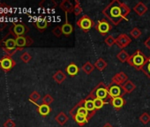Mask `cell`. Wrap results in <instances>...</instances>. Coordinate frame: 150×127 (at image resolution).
I'll list each match as a JSON object with an SVG mask.
<instances>
[{
	"label": "cell",
	"instance_id": "e0dca14e",
	"mask_svg": "<svg viewBox=\"0 0 150 127\" xmlns=\"http://www.w3.org/2000/svg\"><path fill=\"white\" fill-rule=\"evenodd\" d=\"M59 7L64 12V13H73V9H74V5L69 1V0H63V1L59 4Z\"/></svg>",
	"mask_w": 150,
	"mask_h": 127
},
{
	"label": "cell",
	"instance_id": "603a6c76",
	"mask_svg": "<svg viewBox=\"0 0 150 127\" xmlns=\"http://www.w3.org/2000/svg\"><path fill=\"white\" fill-rule=\"evenodd\" d=\"M52 78H53V80H55L56 83H57V84H62V83L66 80V75L63 73V71L58 70V71H57V72L53 74Z\"/></svg>",
	"mask_w": 150,
	"mask_h": 127
},
{
	"label": "cell",
	"instance_id": "5bb4252c",
	"mask_svg": "<svg viewBox=\"0 0 150 127\" xmlns=\"http://www.w3.org/2000/svg\"><path fill=\"white\" fill-rule=\"evenodd\" d=\"M83 105L84 107L88 110V112L94 116L96 113V109L94 104V101L92 98H90L89 96H87L85 99H83Z\"/></svg>",
	"mask_w": 150,
	"mask_h": 127
},
{
	"label": "cell",
	"instance_id": "d4e9b609",
	"mask_svg": "<svg viewBox=\"0 0 150 127\" xmlns=\"http://www.w3.org/2000/svg\"><path fill=\"white\" fill-rule=\"evenodd\" d=\"M95 66L89 61H87L84 65L81 66V70L84 72V73H86L87 75H89L91 73H93L95 71Z\"/></svg>",
	"mask_w": 150,
	"mask_h": 127
},
{
	"label": "cell",
	"instance_id": "3957f363",
	"mask_svg": "<svg viewBox=\"0 0 150 127\" xmlns=\"http://www.w3.org/2000/svg\"><path fill=\"white\" fill-rule=\"evenodd\" d=\"M146 59H147V56H146L144 53H142L140 50H137L132 55L130 56L127 63H128V65H130L136 70L141 71V68L145 65Z\"/></svg>",
	"mask_w": 150,
	"mask_h": 127
},
{
	"label": "cell",
	"instance_id": "5b68a950",
	"mask_svg": "<svg viewBox=\"0 0 150 127\" xmlns=\"http://www.w3.org/2000/svg\"><path fill=\"white\" fill-rule=\"evenodd\" d=\"M70 116L72 117L75 115H81V116H84L86 117H88V121L93 117V116L88 112V110L84 107L83 105V99L81 100L76 105H75L70 111H69Z\"/></svg>",
	"mask_w": 150,
	"mask_h": 127
},
{
	"label": "cell",
	"instance_id": "ffe728a7",
	"mask_svg": "<svg viewBox=\"0 0 150 127\" xmlns=\"http://www.w3.org/2000/svg\"><path fill=\"white\" fill-rule=\"evenodd\" d=\"M35 105L37 106L38 113L42 116H47L51 112V108H50V105H46V104H43V103H42L41 105H38V104H35Z\"/></svg>",
	"mask_w": 150,
	"mask_h": 127
},
{
	"label": "cell",
	"instance_id": "ee69618b",
	"mask_svg": "<svg viewBox=\"0 0 150 127\" xmlns=\"http://www.w3.org/2000/svg\"><path fill=\"white\" fill-rule=\"evenodd\" d=\"M103 127H114V126H113L112 124H110V123H105Z\"/></svg>",
	"mask_w": 150,
	"mask_h": 127
},
{
	"label": "cell",
	"instance_id": "e575fe53",
	"mask_svg": "<svg viewBox=\"0 0 150 127\" xmlns=\"http://www.w3.org/2000/svg\"><path fill=\"white\" fill-rule=\"evenodd\" d=\"M139 121L143 124H147L150 122V115L147 112L142 113V115H140L139 116Z\"/></svg>",
	"mask_w": 150,
	"mask_h": 127
},
{
	"label": "cell",
	"instance_id": "ab89813d",
	"mask_svg": "<svg viewBox=\"0 0 150 127\" xmlns=\"http://www.w3.org/2000/svg\"><path fill=\"white\" fill-rule=\"evenodd\" d=\"M52 34H53V35H54L56 37H57V38H60V37L62 36V35H63L61 27H58V26L55 27V28L52 29Z\"/></svg>",
	"mask_w": 150,
	"mask_h": 127
},
{
	"label": "cell",
	"instance_id": "f1b7e54d",
	"mask_svg": "<svg viewBox=\"0 0 150 127\" xmlns=\"http://www.w3.org/2000/svg\"><path fill=\"white\" fill-rule=\"evenodd\" d=\"M141 71L145 73V75L150 80V56H147V59L145 63V65L141 68Z\"/></svg>",
	"mask_w": 150,
	"mask_h": 127
},
{
	"label": "cell",
	"instance_id": "ba28073f",
	"mask_svg": "<svg viewBox=\"0 0 150 127\" xmlns=\"http://www.w3.org/2000/svg\"><path fill=\"white\" fill-rule=\"evenodd\" d=\"M108 91L110 98H115V97H123L125 93L122 87V86H118L117 84L111 83L108 85Z\"/></svg>",
	"mask_w": 150,
	"mask_h": 127
},
{
	"label": "cell",
	"instance_id": "30bf717a",
	"mask_svg": "<svg viewBox=\"0 0 150 127\" xmlns=\"http://www.w3.org/2000/svg\"><path fill=\"white\" fill-rule=\"evenodd\" d=\"M132 42L131 37L126 34H121L116 38V44L121 49H124L125 47H127Z\"/></svg>",
	"mask_w": 150,
	"mask_h": 127
},
{
	"label": "cell",
	"instance_id": "7bdbcfd3",
	"mask_svg": "<svg viewBox=\"0 0 150 127\" xmlns=\"http://www.w3.org/2000/svg\"><path fill=\"white\" fill-rule=\"evenodd\" d=\"M144 44H145V46H146V48H147V49L150 50V36H149V37H148V38H147V39L145 41Z\"/></svg>",
	"mask_w": 150,
	"mask_h": 127
},
{
	"label": "cell",
	"instance_id": "74e56055",
	"mask_svg": "<svg viewBox=\"0 0 150 127\" xmlns=\"http://www.w3.org/2000/svg\"><path fill=\"white\" fill-rule=\"evenodd\" d=\"M42 103L46 104V105H50L53 102H54V98L50 95H45L43 96V98L42 99Z\"/></svg>",
	"mask_w": 150,
	"mask_h": 127
},
{
	"label": "cell",
	"instance_id": "484cf974",
	"mask_svg": "<svg viewBox=\"0 0 150 127\" xmlns=\"http://www.w3.org/2000/svg\"><path fill=\"white\" fill-rule=\"evenodd\" d=\"M94 66H95V67H96V69H98L99 71L102 72V71H103V70L108 66V64H107V62H106L103 58L100 57V58H98V59L95 62Z\"/></svg>",
	"mask_w": 150,
	"mask_h": 127
},
{
	"label": "cell",
	"instance_id": "9c48e42d",
	"mask_svg": "<svg viewBox=\"0 0 150 127\" xmlns=\"http://www.w3.org/2000/svg\"><path fill=\"white\" fill-rule=\"evenodd\" d=\"M16 46L19 49H23L25 47H29L34 43V40L28 35H22V36H16Z\"/></svg>",
	"mask_w": 150,
	"mask_h": 127
},
{
	"label": "cell",
	"instance_id": "4fadbf2b",
	"mask_svg": "<svg viewBox=\"0 0 150 127\" xmlns=\"http://www.w3.org/2000/svg\"><path fill=\"white\" fill-rule=\"evenodd\" d=\"M0 47L6 48V49H15L16 46V41L15 38H8L7 35H5V37L0 41Z\"/></svg>",
	"mask_w": 150,
	"mask_h": 127
},
{
	"label": "cell",
	"instance_id": "d590c367",
	"mask_svg": "<svg viewBox=\"0 0 150 127\" xmlns=\"http://www.w3.org/2000/svg\"><path fill=\"white\" fill-rule=\"evenodd\" d=\"M130 35H132L134 39H139L141 35V31L139 28H134L130 31Z\"/></svg>",
	"mask_w": 150,
	"mask_h": 127
},
{
	"label": "cell",
	"instance_id": "6da1fadb",
	"mask_svg": "<svg viewBox=\"0 0 150 127\" xmlns=\"http://www.w3.org/2000/svg\"><path fill=\"white\" fill-rule=\"evenodd\" d=\"M102 13L112 25L117 26L121 21L127 18L131 13V8L119 0H112Z\"/></svg>",
	"mask_w": 150,
	"mask_h": 127
},
{
	"label": "cell",
	"instance_id": "8d00e7d4",
	"mask_svg": "<svg viewBox=\"0 0 150 127\" xmlns=\"http://www.w3.org/2000/svg\"><path fill=\"white\" fill-rule=\"evenodd\" d=\"M104 42H105V44L108 46V47H112L114 44H116V38H114L112 35H109V36H107L106 38H105V40H104Z\"/></svg>",
	"mask_w": 150,
	"mask_h": 127
},
{
	"label": "cell",
	"instance_id": "277c9868",
	"mask_svg": "<svg viewBox=\"0 0 150 127\" xmlns=\"http://www.w3.org/2000/svg\"><path fill=\"white\" fill-rule=\"evenodd\" d=\"M76 25L78 28H80L83 32L88 33L89 30H91L94 27H96L94 20L87 14L82 15L77 21Z\"/></svg>",
	"mask_w": 150,
	"mask_h": 127
},
{
	"label": "cell",
	"instance_id": "b9f144b4",
	"mask_svg": "<svg viewBox=\"0 0 150 127\" xmlns=\"http://www.w3.org/2000/svg\"><path fill=\"white\" fill-rule=\"evenodd\" d=\"M6 27H7V23H6V22L0 21V32H2Z\"/></svg>",
	"mask_w": 150,
	"mask_h": 127
},
{
	"label": "cell",
	"instance_id": "8fae6325",
	"mask_svg": "<svg viewBox=\"0 0 150 127\" xmlns=\"http://www.w3.org/2000/svg\"><path fill=\"white\" fill-rule=\"evenodd\" d=\"M12 29V28H11ZM29 31V28L21 24V23H14L13 24V34L15 35V36H22V35H25Z\"/></svg>",
	"mask_w": 150,
	"mask_h": 127
},
{
	"label": "cell",
	"instance_id": "d6a6232c",
	"mask_svg": "<svg viewBox=\"0 0 150 127\" xmlns=\"http://www.w3.org/2000/svg\"><path fill=\"white\" fill-rule=\"evenodd\" d=\"M93 101H94V104H95V107H96V110L101 109L104 106V104H107V102H105L103 100L99 99V98H94Z\"/></svg>",
	"mask_w": 150,
	"mask_h": 127
},
{
	"label": "cell",
	"instance_id": "7a4b0ae2",
	"mask_svg": "<svg viewBox=\"0 0 150 127\" xmlns=\"http://www.w3.org/2000/svg\"><path fill=\"white\" fill-rule=\"evenodd\" d=\"M90 98L94 99V98H99L103 100L105 102H110V96L109 95V91H108V86L104 84V82H100L96 85V87L88 94V95Z\"/></svg>",
	"mask_w": 150,
	"mask_h": 127
},
{
	"label": "cell",
	"instance_id": "d6986e66",
	"mask_svg": "<svg viewBox=\"0 0 150 127\" xmlns=\"http://www.w3.org/2000/svg\"><path fill=\"white\" fill-rule=\"evenodd\" d=\"M133 11L138 16H142L147 12V7L146 6L142 3V2H138L137 5L133 7Z\"/></svg>",
	"mask_w": 150,
	"mask_h": 127
},
{
	"label": "cell",
	"instance_id": "836d02e7",
	"mask_svg": "<svg viewBox=\"0 0 150 127\" xmlns=\"http://www.w3.org/2000/svg\"><path fill=\"white\" fill-rule=\"evenodd\" d=\"M3 51L6 53V56H13L18 50H23V49H19V48H15V49H6V48H2Z\"/></svg>",
	"mask_w": 150,
	"mask_h": 127
},
{
	"label": "cell",
	"instance_id": "44dd1931",
	"mask_svg": "<svg viewBox=\"0 0 150 127\" xmlns=\"http://www.w3.org/2000/svg\"><path fill=\"white\" fill-rule=\"evenodd\" d=\"M49 26V22L47 20L46 18H42V19H39L36 22H35V27L37 28L38 31H40L41 33L44 32L46 30V28H48Z\"/></svg>",
	"mask_w": 150,
	"mask_h": 127
},
{
	"label": "cell",
	"instance_id": "8992f818",
	"mask_svg": "<svg viewBox=\"0 0 150 127\" xmlns=\"http://www.w3.org/2000/svg\"><path fill=\"white\" fill-rule=\"evenodd\" d=\"M95 28L101 35H106L111 31V29L113 28V25L107 19H102L97 21Z\"/></svg>",
	"mask_w": 150,
	"mask_h": 127
},
{
	"label": "cell",
	"instance_id": "7c38bea8",
	"mask_svg": "<svg viewBox=\"0 0 150 127\" xmlns=\"http://www.w3.org/2000/svg\"><path fill=\"white\" fill-rule=\"evenodd\" d=\"M127 80H129L128 76H127L124 72H120V73H116V74L112 77V79H111V83L117 84V85H118V86H123Z\"/></svg>",
	"mask_w": 150,
	"mask_h": 127
},
{
	"label": "cell",
	"instance_id": "2e32d148",
	"mask_svg": "<svg viewBox=\"0 0 150 127\" xmlns=\"http://www.w3.org/2000/svg\"><path fill=\"white\" fill-rule=\"evenodd\" d=\"M61 28H62V33H63V35H65V36H69V35H71L73 33L74 28H73L72 25L70 24L69 21H68V14H67V13H65V22H64V24L61 27Z\"/></svg>",
	"mask_w": 150,
	"mask_h": 127
},
{
	"label": "cell",
	"instance_id": "60d3db41",
	"mask_svg": "<svg viewBox=\"0 0 150 127\" xmlns=\"http://www.w3.org/2000/svg\"><path fill=\"white\" fill-rule=\"evenodd\" d=\"M4 127H15L16 123L12 120V119H7L5 123H4Z\"/></svg>",
	"mask_w": 150,
	"mask_h": 127
},
{
	"label": "cell",
	"instance_id": "9a60e30c",
	"mask_svg": "<svg viewBox=\"0 0 150 127\" xmlns=\"http://www.w3.org/2000/svg\"><path fill=\"white\" fill-rule=\"evenodd\" d=\"M110 103L116 110H119L125 105L126 102L123 97H115L110 99Z\"/></svg>",
	"mask_w": 150,
	"mask_h": 127
},
{
	"label": "cell",
	"instance_id": "f35d334b",
	"mask_svg": "<svg viewBox=\"0 0 150 127\" xmlns=\"http://www.w3.org/2000/svg\"><path fill=\"white\" fill-rule=\"evenodd\" d=\"M21 59L25 64H28V63L32 59V56H31L28 52L25 51V52H23V53L21 55Z\"/></svg>",
	"mask_w": 150,
	"mask_h": 127
},
{
	"label": "cell",
	"instance_id": "52a82bcc",
	"mask_svg": "<svg viewBox=\"0 0 150 127\" xmlns=\"http://www.w3.org/2000/svg\"><path fill=\"white\" fill-rule=\"evenodd\" d=\"M16 66V62L13 59V57L8 56H4L0 59V68L5 72H9Z\"/></svg>",
	"mask_w": 150,
	"mask_h": 127
},
{
	"label": "cell",
	"instance_id": "f6af8a7d",
	"mask_svg": "<svg viewBox=\"0 0 150 127\" xmlns=\"http://www.w3.org/2000/svg\"><path fill=\"white\" fill-rule=\"evenodd\" d=\"M0 41H1V40H0Z\"/></svg>",
	"mask_w": 150,
	"mask_h": 127
},
{
	"label": "cell",
	"instance_id": "83f0119b",
	"mask_svg": "<svg viewBox=\"0 0 150 127\" xmlns=\"http://www.w3.org/2000/svg\"><path fill=\"white\" fill-rule=\"evenodd\" d=\"M130 57V55L125 50V49H121V51L117 55V58L121 62V63H125L128 61Z\"/></svg>",
	"mask_w": 150,
	"mask_h": 127
},
{
	"label": "cell",
	"instance_id": "f546056e",
	"mask_svg": "<svg viewBox=\"0 0 150 127\" xmlns=\"http://www.w3.org/2000/svg\"><path fill=\"white\" fill-rule=\"evenodd\" d=\"M83 10L81 7V3L78 1V0H75V4H74V9H73V13L75 16H79L82 13Z\"/></svg>",
	"mask_w": 150,
	"mask_h": 127
},
{
	"label": "cell",
	"instance_id": "4dcf8cb0",
	"mask_svg": "<svg viewBox=\"0 0 150 127\" xmlns=\"http://www.w3.org/2000/svg\"><path fill=\"white\" fill-rule=\"evenodd\" d=\"M40 99H41V95L36 91H33L29 95V101L35 104H37V102L40 101Z\"/></svg>",
	"mask_w": 150,
	"mask_h": 127
},
{
	"label": "cell",
	"instance_id": "4316f807",
	"mask_svg": "<svg viewBox=\"0 0 150 127\" xmlns=\"http://www.w3.org/2000/svg\"><path fill=\"white\" fill-rule=\"evenodd\" d=\"M73 120L77 123V124H79L80 126H84L86 123H88V117L84 116H81V115H75L72 116Z\"/></svg>",
	"mask_w": 150,
	"mask_h": 127
},
{
	"label": "cell",
	"instance_id": "ac0fdd59",
	"mask_svg": "<svg viewBox=\"0 0 150 127\" xmlns=\"http://www.w3.org/2000/svg\"><path fill=\"white\" fill-rule=\"evenodd\" d=\"M65 71L67 73V74L71 77H73V76H76L79 72H80V68L79 66L76 65V64H74V63H71L69 64V65L66 66L65 68Z\"/></svg>",
	"mask_w": 150,
	"mask_h": 127
},
{
	"label": "cell",
	"instance_id": "cb8c5ba5",
	"mask_svg": "<svg viewBox=\"0 0 150 127\" xmlns=\"http://www.w3.org/2000/svg\"><path fill=\"white\" fill-rule=\"evenodd\" d=\"M122 87H123V89H124V91H125V94H131L132 92H133L134 90H135V88H136V85L132 81V80H127L123 86H122Z\"/></svg>",
	"mask_w": 150,
	"mask_h": 127
},
{
	"label": "cell",
	"instance_id": "1f68e13d",
	"mask_svg": "<svg viewBox=\"0 0 150 127\" xmlns=\"http://www.w3.org/2000/svg\"><path fill=\"white\" fill-rule=\"evenodd\" d=\"M10 9H11L10 6H8L7 4L0 1V15H4V14L8 13Z\"/></svg>",
	"mask_w": 150,
	"mask_h": 127
},
{
	"label": "cell",
	"instance_id": "7402d4cb",
	"mask_svg": "<svg viewBox=\"0 0 150 127\" xmlns=\"http://www.w3.org/2000/svg\"><path fill=\"white\" fill-rule=\"evenodd\" d=\"M55 120H56V122H57L59 125L63 126V125H64V124L68 122L69 117H68V116H67L64 112L61 111V112H59V113L55 116Z\"/></svg>",
	"mask_w": 150,
	"mask_h": 127
}]
</instances>
